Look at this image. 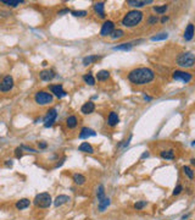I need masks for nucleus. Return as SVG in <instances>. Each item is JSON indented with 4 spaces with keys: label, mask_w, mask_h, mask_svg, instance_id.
<instances>
[{
    "label": "nucleus",
    "mask_w": 195,
    "mask_h": 220,
    "mask_svg": "<svg viewBox=\"0 0 195 220\" xmlns=\"http://www.w3.org/2000/svg\"><path fill=\"white\" fill-rule=\"evenodd\" d=\"M194 38V25L193 23H189L184 31V39L187 42H190L192 39Z\"/></svg>",
    "instance_id": "obj_17"
},
{
    "label": "nucleus",
    "mask_w": 195,
    "mask_h": 220,
    "mask_svg": "<svg viewBox=\"0 0 195 220\" xmlns=\"http://www.w3.org/2000/svg\"><path fill=\"white\" fill-rule=\"evenodd\" d=\"M110 203H111L110 198H109V197H105L104 199H101V201L99 202V205H97L99 210H100V212H104V210L110 205Z\"/></svg>",
    "instance_id": "obj_27"
},
{
    "label": "nucleus",
    "mask_w": 195,
    "mask_h": 220,
    "mask_svg": "<svg viewBox=\"0 0 195 220\" xmlns=\"http://www.w3.org/2000/svg\"><path fill=\"white\" fill-rule=\"evenodd\" d=\"M14 88V77L7 75L0 82V92H9Z\"/></svg>",
    "instance_id": "obj_8"
},
{
    "label": "nucleus",
    "mask_w": 195,
    "mask_h": 220,
    "mask_svg": "<svg viewBox=\"0 0 195 220\" xmlns=\"http://www.w3.org/2000/svg\"><path fill=\"white\" fill-rule=\"evenodd\" d=\"M182 191H183V186H182L181 184H178V185H177V187L174 189V191H173V193H172V194H173V196H178Z\"/></svg>",
    "instance_id": "obj_38"
},
{
    "label": "nucleus",
    "mask_w": 195,
    "mask_h": 220,
    "mask_svg": "<svg viewBox=\"0 0 195 220\" xmlns=\"http://www.w3.org/2000/svg\"><path fill=\"white\" fill-rule=\"evenodd\" d=\"M143 17H144V14L141 11L130 10L122 17L121 23H122V26H125L127 28H133V27H137L143 21Z\"/></svg>",
    "instance_id": "obj_2"
},
{
    "label": "nucleus",
    "mask_w": 195,
    "mask_h": 220,
    "mask_svg": "<svg viewBox=\"0 0 195 220\" xmlns=\"http://www.w3.org/2000/svg\"><path fill=\"white\" fill-rule=\"evenodd\" d=\"M168 9V5L167 4H163V5H156L154 6V11L157 14V15H163Z\"/></svg>",
    "instance_id": "obj_30"
},
{
    "label": "nucleus",
    "mask_w": 195,
    "mask_h": 220,
    "mask_svg": "<svg viewBox=\"0 0 195 220\" xmlns=\"http://www.w3.org/2000/svg\"><path fill=\"white\" fill-rule=\"evenodd\" d=\"M167 38H168V33L162 32V33H159V34H156V35H153V37H151V40H153V42H159V40H165V39H167Z\"/></svg>",
    "instance_id": "obj_32"
},
{
    "label": "nucleus",
    "mask_w": 195,
    "mask_h": 220,
    "mask_svg": "<svg viewBox=\"0 0 195 220\" xmlns=\"http://www.w3.org/2000/svg\"><path fill=\"white\" fill-rule=\"evenodd\" d=\"M55 77H56V73L53 68H46V70H43L39 72V78L45 82H49V81L54 80Z\"/></svg>",
    "instance_id": "obj_11"
},
{
    "label": "nucleus",
    "mask_w": 195,
    "mask_h": 220,
    "mask_svg": "<svg viewBox=\"0 0 195 220\" xmlns=\"http://www.w3.org/2000/svg\"><path fill=\"white\" fill-rule=\"evenodd\" d=\"M78 151H79V152H83V153H89V154H93V153H94L93 146H92L90 143H88V142L81 143V146L78 147Z\"/></svg>",
    "instance_id": "obj_18"
},
{
    "label": "nucleus",
    "mask_w": 195,
    "mask_h": 220,
    "mask_svg": "<svg viewBox=\"0 0 195 220\" xmlns=\"http://www.w3.org/2000/svg\"><path fill=\"white\" fill-rule=\"evenodd\" d=\"M144 99H145V100H151V98L148 97V95H144Z\"/></svg>",
    "instance_id": "obj_45"
},
{
    "label": "nucleus",
    "mask_w": 195,
    "mask_h": 220,
    "mask_svg": "<svg viewBox=\"0 0 195 220\" xmlns=\"http://www.w3.org/2000/svg\"><path fill=\"white\" fill-rule=\"evenodd\" d=\"M78 125V119H77V116H74V115H70L67 119H66V126L68 127V128H76Z\"/></svg>",
    "instance_id": "obj_21"
},
{
    "label": "nucleus",
    "mask_w": 195,
    "mask_h": 220,
    "mask_svg": "<svg viewBox=\"0 0 195 220\" xmlns=\"http://www.w3.org/2000/svg\"><path fill=\"white\" fill-rule=\"evenodd\" d=\"M93 10L94 12L97 14V16H99L100 19H106V14H105V4L102 1H99V2H95L93 5Z\"/></svg>",
    "instance_id": "obj_12"
},
{
    "label": "nucleus",
    "mask_w": 195,
    "mask_h": 220,
    "mask_svg": "<svg viewBox=\"0 0 195 220\" xmlns=\"http://www.w3.org/2000/svg\"><path fill=\"white\" fill-rule=\"evenodd\" d=\"M42 65H43V66H46V65H48V63H46V61H43V64H42Z\"/></svg>",
    "instance_id": "obj_46"
},
{
    "label": "nucleus",
    "mask_w": 195,
    "mask_h": 220,
    "mask_svg": "<svg viewBox=\"0 0 195 220\" xmlns=\"http://www.w3.org/2000/svg\"><path fill=\"white\" fill-rule=\"evenodd\" d=\"M71 14L74 17H84V16L88 15V12L86 10H73V11H71Z\"/></svg>",
    "instance_id": "obj_35"
},
{
    "label": "nucleus",
    "mask_w": 195,
    "mask_h": 220,
    "mask_svg": "<svg viewBox=\"0 0 195 220\" xmlns=\"http://www.w3.org/2000/svg\"><path fill=\"white\" fill-rule=\"evenodd\" d=\"M1 2L9 7H17L20 4H23L25 0H1Z\"/></svg>",
    "instance_id": "obj_26"
},
{
    "label": "nucleus",
    "mask_w": 195,
    "mask_h": 220,
    "mask_svg": "<svg viewBox=\"0 0 195 220\" xmlns=\"http://www.w3.org/2000/svg\"><path fill=\"white\" fill-rule=\"evenodd\" d=\"M68 12H71L70 9H62V10L59 11V15H64V14H68Z\"/></svg>",
    "instance_id": "obj_41"
},
{
    "label": "nucleus",
    "mask_w": 195,
    "mask_h": 220,
    "mask_svg": "<svg viewBox=\"0 0 195 220\" xmlns=\"http://www.w3.org/2000/svg\"><path fill=\"white\" fill-rule=\"evenodd\" d=\"M115 30V22L113 21H110V20H107V21H105L104 23H102V26H101V30H100V35L101 37H106V35H110L112 31Z\"/></svg>",
    "instance_id": "obj_9"
},
{
    "label": "nucleus",
    "mask_w": 195,
    "mask_h": 220,
    "mask_svg": "<svg viewBox=\"0 0 195 220\" xmlns=\"http://www.w3.org/2000/svg\"><path fill=\"white\" fill-rule=\"evenodd\" d=\"M15 156H16L17 159L22 158V156H23V152H22V148H21V147H18V148H16V149H15Z\"/></svg>",
    "instance_id": "obj_39"
},
{
    "label": "nucleus",
    "mask_w": 195,
    "mask_h": 220,
    "mask_svg": "<svg viewBox=\"0 0 195 220\" xmlns=\"http://www.w3.org/2000/svg\"><path fill=\"white\" fill-rule=\"evenodd\" d=\"M172 78L174 81H179L182 83H189L193 80V73L182 71V70H176L172 72Z\"/></svg>",
    "instance_id": "obj_6"
},
{
    "label": "nucleus",
    "mask_w": 195,
    "mask_h": 220,
    "mask_svg": "<svg viewBox=\"0 0 195 220\" xmlns=\"http://www.w3.org/2000/svg\"><path fill=\"white\" fill-rule=\"evenodd\" d=\"M83 81L89 86H94L95 85V78H94V76L92 73H86L83 76Z\"/></svg>",
    "instance_id": "obj_29"
},
{
    "label": "nucleus",
    "mask_w": 195,
    "mask_h": 220,
    "mask_svg": "<svg viewBox=\"0 0 195 220\" xmlns=\"http://www.w3.org/2000/svg\"><path fill=\"white\" fill-rule=\"evenodd\" d=\"M144 207H146V201H138L134 204V209H137V210H141Z\"/></svg>",
    "instance_id": "obj_37"
},
{
    "label": "nucleus",
    "mask_w": 195,
    "mask_h": 220,
    "mask_svg": "<svg viewBox=\"0 0 195 220\" xmlns=\"http://www.w3.org/2000/svg\"><path fill=\"white\" fill-rule=\"evenodd\" d=\"M107 78H110V72L107 70H100L97 73V80L102 82V81H107Z\"/></svg>",
    "instance_id": "obj_25"
},
{
    "label": "nucleus",
    "mask_w": 195,
    "mask_h": 220,
    "mask_svg": "<svg viewBox=\"0 0 195 220\" xmlns=\"http://www.w3.org/2000/svg\"><path fill=\"white\" fill-rule=\"evenodd\" d=\"M58 119V110L55 108H51L46 111V115L43 118V122H44V126L45 127H51V126L55 124Z\"/></svg>",
    "instance_id": "obj_7"
},
{
    "label": "nucleus",
    "mask_w": 195,
    "mask_h": 220,
    "mask_svg": "<svg viewBox=\"0 0 195 220\" xmlns=\"http://www.w3.org/2000/svg\"><path fill=\"white\" fill-rule=\"evenodd\" d=\"M123 35H125V32H123V30H121V28L113 30L112 33L110 34V37H111L112 39H118V38H122Z\"/></svg>",
    "instance_id": "obj_31"
},
{
    "label": "nucleus",
    "mask_w": 195,
    "mask_h": 220,
    "mask_svg": "<svg viewBox=\"0 0 195 220\" xmlns=\"http://www.w3.org/2000/svg\"><path fill=\"white\" fill-rule=\"evenodd\" d=\"M53 99H54L53 94L46 91H38L34 94V102L38 105H48V104L53 103Z\"/></svg>",
    "instance_id": "obj_5"
},
{
    "label": "nucleus",
    "mask_w": 195,
    "mask_h": 220,
    "mask_svg": "<svg viewBox=\"0 0 195 220\" xmlns=\"http://www.w3.org/2000/svg\"><path fill=\"white\" fill-rule=\"evenodd\" d=\"M95 135H97V132H95L94 130H92V128H89V127H83V128L81 130L78 137L82 138V139H84V138H88V137H93V136H95Z\"/></svg>",
    "instance_id": "obj_16"
},
{
    "label": "nucleus",
    "mask_w": 195,
    "mask_h": 220,
    "mask_svg": "<svg viewBox=\"0 0 195 220\" xmlns=\"http://www.w3.org/2000/svg\"><path fill=\"white\" fill-rule=\"evenodd\" d=\"M33 203L38 207V208H49L51 205V196L46 192L39 193L35 196Z\"/></svg>",
    "instance_id": "obj_4"
},
{
    "label": "nucleus",
    "mask_w": 195,
    "mask_h": 220,
    "mask_svg": "<svg viewBox=\"0 0 195 220\" xmlns=\"http://www.w3.org/2000/svg\"><path fill=\"white\" fill-rule=\"evenodd\" d=\"M38 146H39V148H40V149H44V148H46V147H48V144H46L45 142H39V143H38Z\"/></svg>",
    "instance_id": "obj_40"
},
{
    "label": "nucleus",
    "mask_w": 195,
    "mask_h": 220,
    "mask_svg": "<svg viewBox=\"0 0 195 220\" xmlns=\"http://www.w3.org/2000/svg\"><path fill=\"white\" fill-rule=\"evenodd\" d=\"M49 89H50V92L53 94L55 95V97H58V98H64V97L67 95V92L64 89L62 85H50Z\"/></svg>",
    "instance_id": "obj_10"
},
{
    "label": "nucleus",
    "mask_w": 195,
    "mask_h": 220,
    "mask_svg": "<svg viewBox=\"0 0 195 220\" xmlns=\"http://www.w3.org/2000/svg\"><path fill=\"white\" fill-rule=\"evenodd\" d=\"M127 77H128L130 83H133L135 86H144V85H148L154 81L155 72L150 67L140 66V67H135V68L130 70Z\"/></svg>",
    "instance_id": "obj_1"
},
{
    "label": "nucleus",
    "mask_w": 195,
    "mask_h": 220,
    "mask_svg": "<svg viewBox=\"0 0 195 220\" xmlns=\"http://www.w3.org/2000/svg\"><path fill=\"white\" fill-rule=\"evenodd\" d=\"M101 58H102L101 55H88V56H86V58L83 59V65H84V66L92 65V64L99 61Z\"/></svg>",
    "instance_id": "obj_19"
},
{
    "label": "nucleus",
    "mask_w": 195,
    "mask_h": 220,
    "mask_svg": "<svg viewBox=\"0 0 195 220\" xmlns=\"http://www.w3.org/2000/svg\"><path fill=\"white\" fill-rule=\"evenodd\" d=\"M176 63L178 66L181 67H184V68H190L193 67L195 64V56L193 52H184V53H181L177 59H176Z\"/></svg>",
    "instance_id": "obj_3"
},
{
    "label": "nucleus",
    "mask_w": 195,
    "mask_h": 220,
    "mask_svg": "<svg viewBox=\"0 0 195 220\" xmlns=\"http://www.w3.org/2000/svg\"><path fill=\"white\" fill-rule=\"evenodd\" d=\"M5 165L6 166H12V160L10 159V160H5Z\"/></svg>",
    "instance_id": "obj_43"
},
{
    "label": "nucleus",
    "mask_w": 195,
    "mask_h": 220,
    "mask_svg": "<svg viewBox=\"0 0 195 220\" xmlns=\"http://www.w3.org/2000/svg\"><path fill=\"white\" fill-rule=\"evenodd\" d=\"M72 179H73L74 184H76V185H79V186H81V185H84V184H86V181H87L86 176H84V175H82V174H79V172L73 174Z\"/></svg>",
    "instance_id": "obj_24"
},
{
    "label": "nucleus",
    "mask_w": 195,
    "mask_h": 220,
    "mask_svg": "<svg viewBox=\"0 0 195 220\" xmlns=\"http://www.w3.org/2000/svg\"><path fill=\"white\" fill-rule=\"evenodd\" d=\"M160 157L166 160H173L176 158V153L173 149H168V151H161L160 152Z\"/></svg>",
    "instance_id": "obj_23"
},
{
    "label": "nucleus",
    "mask_w": 195,
    "mask_h": 220,
    "mask_svg": "<svg viewBox=\"0 0 195 220\" xmlns=\"http://www.w3.org/2000/svg\"><path fill=\"white\" fill-rule=\"evenodd\" d=\"M118 122H120V118H118L117 113L116 111H111L109 114V116H107V125L110 127H115V126H117Z\"/></svg>",
    "instance_id": "obj_15"
},
{
    "label": "nucleus",
    "mask_w": 195,
    "mask_h": 220,
    "mask_svg": "<svg viewBox=\"0 0 195 220\" xmlns=\"http://www.w3.org/2000/svg\"><path fill=\"white\" fill-rule=\"evenodd\" d=\"M168 19H169L168 16H162V17H161V23H166V22L168 21Z\"/></svg>",
    "instance_id": "obj_42"
},
{
    "label": "nucleus",
    "mask_w": 195,
    "mask_h": 220,
    "mask_svg": "<svg viewBox=\"0 0 195 220\" xmlns=\"http://www.w3.org/2000/svg\"><path fill=\"white\" fill-rule=\"evenodd\" d=\"M30 205H31V201H30L28 198H22V199H20V201L16 203V208H17L18 210H23V209L28 208Z\"/></svg>",
    "instance_id": "obj_22"
},
{
    "label": "nucleus",
    "mask_w": 195,
    "mask_h": 220,
    "mask_svg": "<svg viewBox=\"0 0 195 220\" xmlns=\"http://www.w3.org/2000/svg\"><path fill=\"white\" fill-rule=\"evenodd\" d=\"M190 163H192V164L194 165V164H195V159H192V160H190Z\"/></svg>",
    "instance_id": "obj_47"
},
{
    "label": "nucleus",
    "mask_w": 195,
    "mask_h": 220,
    "mask_svg": "<svg viewBox=\"0 0 195 220\" xmlns=\"http://www.w3.org/2000/svg\"><path fill=\"white\" fill-rule=\"evenodd\" d=\"M159 22V16L157 15H150L148 17V25L153 26V25H156Z\"/></svg>",
    "instance_id": "obj_36"
},
{
    "label": "nucleus",
    "mask_w": 195,
    "mask_h": 220,
    "mask_svg": "<svg viewBox=\"0 0 195 220\" xmlns=\"http://www.w3.org/2000/svg\"><path fill=\"white\" fill-rule=\"evenodd\" d=\"M148 157H149V153H148V152H145V153L141 156V159H144V158H148Z\"/></svg>",
    "instance_id": "obj_44"
},
{
    "label": "nucleus",
    "mask_w": 195,
    "mask_h": 220,
    "mask_svg": "<svg viewBox=\"0 0 195 220\" xmlns=\"http://www.w3.org/2000/svg\"><path fill=\"white\" fill-rule=\"evenodd\" d=\"M133 43H122L120 45H116L113 47V50H123V52H128L133 48Z\"/></svg>",
    "instance_id": "obj_28"
},
{
    "label": "nucleus",
    "mask_w": 195,
    "mask_h": 220,
    "mask_svg": "<svg viewBox=\"0 0 195 220\" xmlns=\"http://www.w3.org/2000/svg\"><path fill=\"white\" fill-rule=\"evenodd\" d=\"M182 170H183V172L190 179V180H193L194 179V171H193V169L192 168H189V166H187V165H184L183 168H182Z\"/></svg>",
    "instance_id": "obj_33"
},
{
    "label": "nucleus",
    "mask_w": 195,
    "mask_h": 220,
    "mask_svg": "<svg viewBox=\"0 0 195 220\" xmlns=\"http://www.w3.org/2000/svg\"><path fill=\"white\" fill-rule=\"evenodd\" d=\"M154 1L153 0H128L127 1V5L132 6V7H143L145 5H150L153 4Z\"/></svg>",
    "instance_id": "obj_14"
},
{
    "label": "nucleus",
    "mask_w": 195,
    "mask_h": 220,
    "mask_svg": "<svg viewBox=\"0 0 195 220\" xmlns=\"http://www.w3.org/2000/svg\"><path fill=\"white\" fill-rule=\"evenodd\" d=\"M70 201V197L68 196H66V194H60V196H58L56 198H55V201H54V205L55 207H61L62 204H65Z\"/></svg>",
    "instance_id": "obj_20"
},
{
    "label": "nucleus",
    "mask_w": 195,
    "mask_h": 220,
    "mask_svg": "<svg viewBox=\"0 0 195 220\" xmlns=\"http://www.w3.org/2000/svg\"><path fill=\"white\" fill-rule=\"evenodd\" d=\"M97 201H99V202L106 197V196H105V189H104V186H102V185H100V186L97 187Z\"/></svg>",
    "instance_id": "obj_34"
},
{
    "label": "nucleus",
    "mask_w": 195,
    "mask_h": 220,
    "mask_svg": "<svg viewBox=\"0 0 195 220\" xmlns=\"http://www.w3.org/2000/svg\"><path fill=\"white\" fill-rule=\"evenodd\" d=\"M94 110H95V104L93 102H90V100L84 103L82 105V108H81V113L84 114V115H89V114L94 113Z\"/></svg>",
    "instance_id": "obj_13"
}]
</instances>
